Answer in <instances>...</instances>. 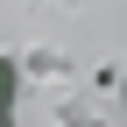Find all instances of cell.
<instances>
[{
	"mask_svg": "<svg viewBox=\"0 0 127 127\" xmlns=\"http://www.w3.org/2000/svg\"><path fill=\"white\" fill-rule=\"evenodd\" d=\"M120 92H127V78H120Z\"/></svg>",
	"mask_w": 127,
	"mask_h": 127,
	"instance_id": "obj_1",
	"label": "cell"
}]
</instances>
